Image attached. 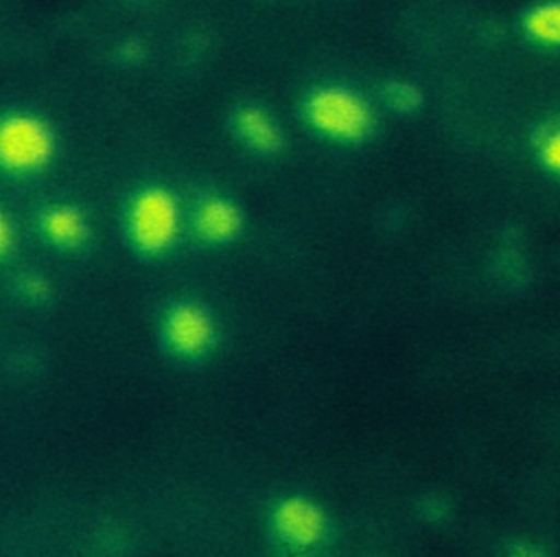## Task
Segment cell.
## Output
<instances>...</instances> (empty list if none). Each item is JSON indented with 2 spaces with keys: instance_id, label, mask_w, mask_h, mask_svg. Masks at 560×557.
Segmentation results:
<instances>
[{
  "instance_id": "1",
  "label": "cell",
  "mask_w": 560,
  "mask_h": 557,
  "mask_svg": "<svg viewBox=\"0 0 560 557\" xmlns=\"http://www.w3.org/2000/svg\"><path fill=\"white\" fill-rule=\"evenodd\" d=\"M304 114L319 136L339 143L363 142L375 127L372 107L349 88H316L307 96Z\"/></svg>"
},
{
  "instance_id": "2",
  "label": "cell",
  "mask_w": 560,
  "mask_h": 557,
  "mask_svg": "<svg viewBox=\"0 0 560 557\" xmlns=\"http://www.w3.org/2000/svg\"><path fill=\"white\" fill-rule=\"evenodd\" d=\"M0 155L12 172H35L54 156V136L38 117L12 114L2 124Z\"/></svg>"
},
{
  "instance_id": "3",
  "label": "cell",
  "mask_w": 560,
  "mask_h": 557,
  "mask_svg": "<svg viewBox=\"0 0 560 557\" xmlns=\"http://www.w3.org/2000/svg\"><path fill=\"white\" fill-rule=\"evenodd\" d=\"M133 237L140 247L160 252L168 247L176 232V209L166 193L152 189L143 193L133 206Z\"/></svg>"
},
{
  "instance_id": "4",
  "label": "cell",
  "mask_w": 560,
  "mask_h": 557,
  "mask_svg": "<svg viewBox=\"0 0 560 557\" xmlns=\"http://www.w3.org/2000/svg\"><path fill=\"white\" fill-rule=\"evenodd\" d=\"M238 139L258 153H277L283 146V136L275 120L258 107H245L235 116Z\"/></svg>"
},
{
  "instance_id": "5",
  "label": "cell",
  "mask_w": 560,
  "mask_h": 557,
  "mask_svg": "<svg viewBox=\"0 0 560 557\" xmlns=\"http://www.w3.org/2000/svg\"><path fill=\"white\" fill-rule=\"evenodd\" d=\"M524 28L537 44L560 47V4L534 8L524 21Z\"/></svg>"
},
{
  "instance_id": "6",
  "label": "cell",
  "mask_w": 560,
  "mask_h": 557,
  "mask_svg": "<svg viewBox=\"0 0 560 557\" xmlns=\"http://www.w3.org/2000/svg\"><path fill=\"white\" fill-rule=\"evenodd\" d=\"M199 225L209 239H228L237 229V212L224 201H209L199 214Z\"/></svg>"
},
{
  "instance_id": "7",
  "label": "cell",
  "mask_w": 560,
  "mask_h": 557,
  "mask_svg": "<svg viewBox=\"0 0 560 557\" xmlns=\"http://www.w3.org/2000/svg\"><path fill=\"white\" fill-rule=\"evenodd\" d=\"M48 235L58 244H77L83 239L84 224L80 216L70 209H55L45 219Z\"/></svg>"
},
{
  "instance_id": "8",
  "label": "cell",
  "mask_w": 560,
  "mask_h": 557,
  "mask_svg": "<svg viewBox=\"0 0 560 557\" xmlns=\"http://www.w3.org/2000/svg\"><path fill=\"white\" fill-rule=\"evenodd\" d=\"M534 152L547 172L560 176V123L546 124L536 134Z\"/></svg>"
},
{
  "instance_id": "9",
  "label": "cell",
  "mask_w": 560,
  "mask_h": 557,
  "mask_svg": "<svg viewBox=\"0 0 560 557\" xmlns=\"http://www.w3.org/2000/svg\"><path fill=\"white\" fill-rule=\"evenodd\" d=\"M386 106L399 114H412L421 106L422 96L415 86L408 83H389L383 90Z\"/></svg>"
}]
</instances>
